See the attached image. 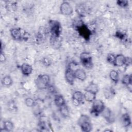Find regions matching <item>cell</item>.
<instances>
[{
    "label": "cell",
    "instance_id": "cell-1",
    "mask_svg": "<svg viewBox=\"0 0 132 132\" xmlns=\"http://www.w3.org/2000/svg\"><path fill=\"white\" fill-rule=\"evenodd\" d=\"M10 34L12 38L15 41H27L30 37L29 34L25 29L15 27L10 30Z\"/></svg>",
    "mask_w": 132,
    "mask_h": 132
},
{
    "label": "cell",
    "instance_id": "cell-2",
    "mask_svg": "<svg viewBox=\"0 0 132 132\" xmlns=\"http://www.w3.org/2000/svg\"><path fill=\"white\" fill-rule=\"evenodd\" d=\"M77 124L82 131L89 132L92 129V122L88 115L81 114L78 119Z\"/></svg>",
    "mask_w": 132,
    "mask_h": 132
},
{
    "label": "cell",
    "instance_id": "cell-3",
    "mask_svg": "<svg viewBox=\"0 0 132 132\" xmlns=\"http://www.w3.org/2000/svg\"><path fill=\"white\" fill-rule=\"evenodd\" d=\"M50 27V37L55 38L61 37L62 32V26L60 23L57 20H51L48 22Z\"/></svg>",
    "mask_w": 132,
    "mask_h": 132
},
{
    "label": "cell",
    "instance_id": "cell-4",
    "mask_svg": "<svg viewBox=\"0 0 132 132\" xmlns=\"http://www.w3.org/2000/svg\"><path fill=\"white\" fill-rule=\"evenodd\" d=\"M50 82V77L48 75L44 74L39 75L35 80L37 88L40 90H44L48 87Z\"/></svg>",
    "mask_w": 132,
    "mask_h": 132
},
{
    "label": "cell",
    "instance_id": "cell-5",
    "mask_svg": "<svg viewBox=\"0 0 132 132\" xmlns=\"http://www.w3.org/2000/svg\"><path fill=\"white\" fill-rule=\"evenodd\" d=\"M80 61L82 65L87 69H91L93 67V59L91 54L88 52H82L80 54Z\"/></svg>",
    "mask_w": 132,
    "mask_h": 132
},
{
    "label": "cell",
    "instance_id": "cell-6",
    "mask_svg": "<svg viewBox=\"0 0 132 132\" xmlns=\"http://www.w3.org/2000/svg\"><path fill=\"white\" fill-rule=\"evenodd\" d=\"M78 32L79 35L86 41H88L90 39L92 35V30L84 23L78 26L75 29Z\"/></svg>",
    "mask_w": 132,
    "mask_h": 132
},
{
    "label": "cell",
    "instance_id": "cell-7",
    "mask_svg": "<svg viewBox=\"0 0 132 132\" xmlns=\"http://www.w3.org/2000/svg\"><path fill=\"white\" fill-rule=\"evenodd\" d=\"M105 107L104 103L102 100L95 99L92 102L90 113L94 116L97 117L101 114Z\"/></svg>",
    "mask_w": 132,
    "mask_h": 132
},
{
    "label": "cell",
    "instance_id": "cell-8",
    "mask_svg": "<svg viewBox=\"0 0 132 132\" xmlns=\"http://www.w3.org/2000/svg\"><path fill=\"white\" fill-rule=\"evenodd\" d=\"M60 12L63 15L69 16L73 13V8L70 3L67 1H63L60 4Z\"/></svg>",
    "mask_w": 132,
    "mask_h": 132
},
{
    "label": "cell",
    "instance_id": "cell-9",
    "mask_svg": "<svg viewBox=\"0 0 132 132\" xmlns=\"http://www.w3.org/2000/svg\"><path fill=\"white\" fill-rule=\"evenodd\" d=\"M103 117L108 123L112 124L115 121L114 114L112 111L108 107H105L102 112L101 113Z\"/></svg>",
    "mask_w": 132,
    "mask_h": 132
},
{
    "label": "cell",
    "instance_id": "cell-10",
    "mask_svg": "<svg viewBox=\"0 0 132 132\" xmlns=\"http://www.w3.org/2000/svg\"><path fill=\"white\" fill-rule=\"evenodd\" d=\"M64 78L67 82L70 85H73L74 84L76 78L74 74V71L71 67H67L64 73Z\"/></svg>",
    "mask_w": 132,
    "mask_h": 132
},
{
    "label": "cell",
    "instance_id": "cell-11",
    "mask_svg": "<svg viewBox=\"0 0 132 132\" xmlns=\"http://www.w3.org/2000/svg\"><path fill=\"white\" fill-rule=\"evenodd\" d=\"M48 31L47 29L44 26H40L38 30L37 34V41H44L46 40Z\"/></svg>",
    "mask_w": 132,
    "mask_h": 132
},
{
    "label": "cell",
    "instance_id": "cell-12",
    "mask_svg": "<svg viewBox=\"0 0 132 132\" xmlns=\"http://www.w3.org/2000/svg\"><path fill=\"white\" fill-rule=\"evenodd\" d=\"M72 98L73 103L75 104H76L77 105L84 103L85 101L84 94L80 91H75L72 94Z\"/></svg>",
    "mask_w": 132,
    "mask_h": 132
},
{
    "label": "cell",
    "instance_id": "cell-13",
    "mask_svg": "<svg viewBox=\"0 0 132 132\" xmlns=\"http://www.w3.org/2000/svg\"><path fill=\"white\" fill-rule=\"evenodd\" d=\"M18 8V2L15 1H5V9L10 13L14 12Z\"/></svg>",
    "mask_w": 132,
    "mask_h": 132
},
{
    "label": "cell",
    "instance_id": "cell-14",
    "mask_svg": "<svg viewBox=\"0 0 132 132\" xmlns=\"http://www.w3.org/2000/svg\"><path fill=\"white\" fill-rule=\"evenodd\" d=\"M127 57L123 54H118L116 56L115 60L113 63V65L116 67H122L126 65Z\"/></svg>",
    "mask_w": 132,
    "mask_h": 132
},
{
    "label": "cell",
    "instance_id": "cell-15",
    "mask_svg": "<svg viewBox=\"0 0 132 132\" xmlns=\"http://www.w3.org/2000/svg\"><path fill=\"white\" fill-rule=\"evenodd\" d=\"M104 97L107 100L113 98L116 95V92L114 89L111 86H107L104 88L103 91Z\"/></svg>",
    "mask_w": 132,
    "mask_h": 132
},
{
    "label": "cell",
    "instance_id": "cell-16",
    "mask_svg": "<svg viewBox=\"0 0 132 132\" xmlns=\"http://www.w3.org/2000/svg\"><path fill=\"white\" fill-rule=\"evenodd\" d=\"M122 83L126 86L127 89L131 92L132 90V77L131 75L125 74L123 76L121 80Z\"/></svg>",
    "mask_w": 132,
    "mask_h": 132
},
{
    "label": "cell",
    "instance_id": "cell-17",
    "mask_svg": "<svg viewBox=\"0 0 132 132\" xmlns=\"http://www.w3.org/2000/svg\"><path fill=\"white\" fill-rule=\"evenodd\" d=\"M75 11L79 18H82L87 13V7L83 3L77 4L75 7Z\"/></svg>",
    "mask_w": 132,
    "mask_h": 132
},
{
    "label": "cell",
    "instance_id": "cell-18",
    "mask_svg": "<svg viewBox=\"0 0 132 132\" xmlns=\"http://www.w3.org/2000/svg\"><path fill=\"white\" fill-rule=\"evenodd\" d=\"M33 71L32 66L27 63H24L21 65V71L22 74L24 76H29L30 75Z\"/></svg>",
    "mask_w": 132,
    "mask_h": 132
},
{
    "label": "cell",
    "instance_id": "cell-19",
    "mask_svg": "<svg viewBox=\"0 0 132 132\" xmlns=\"http://www.w3.org/2000/svg\"><path fill=\"white\" fill-rule=\"evenodd\" d=\"M74 74H75V78L80 81H83L85 80L87 78V74L86 72L84 70L81 68H78L76 69L74 71Z\"/></svg>",
    "mask_w": 132,
    "mask_h": 132
},
{
    "label": "cell",
    "instance_id": "cell-20",
    "mask_svg": "<svg viewBox=\"0 0 132 132\" xmlns=\"http://www.w3.org/2000/svg\"><path fill=\"white\" fill-rule=\"evenodd\" d=\"M121 121L122 125L125 127H129L131 124V118L128 113H125L122 114L121 118Z\"/></svg>",
    "mask_w": 132,
    "mask_h": 132
},
{
    "label": "cell",
    "instance_id": "cell-21",
    "mask_svg": "<svg viewBox=\"0 0 132 132\" xmlns=\"http://www.w3.org/2000/svg\"><path fill=\"white\" fill-rule=\"evenodd\" d=\"M50 42L52 47L55 50L59 49L61 46V40L60 37L55 38L50 37Z\"/></svg>",
    "mask_w": 132,
    "mask_h": 132
},
{
    "label": "cell",
    "instance_id": "cell-22",
    "mask_svg": "<svg viewBox=\"0 0 132 132\" xmlns=\"http://www.w3.org/2000/svg\"><path fill=\"white\" fill-rule=\"evenodd\" d=\"M84 94L85 101L89 103H92L96 99L97 94L96 93L90 91H85V92Z\"/></svg>",
    "mask_w": 132,
    "mask_h": 132
},
{
    "label": "cell",
    "instance_id": "cell-23",
    "mask_svg": "<svg viewBox=\"0 0 132 132\" xmlns=\"http://www.w3.org/2000/svg\"><path fill=\"white\" fill-rule=\"evenodd\" d=\"M54 101L56 106L58 108L66 104L64 98L61 94L55 95L54 96Z\"/></svg>",
    "mask_w": 132,
    "mask_h": 132
},
{
    "label": "cell",
    "instance_id": "cell-24",
    "mask_svg": "<svg viewBox=\"0 0 132 132\" xmlns=\"http://www.w3.org/2000/svg\"><path fill=\"white\" fill-rule=\"evenodd\" d=\"M14 128V124L13 122L9 120H6L4 122L3 130L1 129V131H11Z\"/></svg>",
    "mask_w": 132,
    "mask_h": 132
},
{
    "label": "cell",
    "instance_id": "cell-25",
    "mask_svg": "<svg viewBox=\"0 0 132 132\" xmlns=\"http://www.w3.org/2000/svg\"><path fill=\"white\" fill-rule=\"evenodd\" d=\"M59 110L60 113L62 117H63L64 118H67L69 117L70 115V111L68 106L66 104L59 107Z\"/></svg>",
    "mask_w": 132,
    "mask_h": 132
},
{
    "label": "cell",
    "instance_id": "cell-26",
    "mask_svg": "<svg viewBox=\"0 0 132 132\" xmlns=\"http://www.w3.org/2000/svg\"><path fill=\"white\" fill-rule=\"evenodd\" d=\"M2 84L3 86L9 87L11 86L13 84V80L11 77L9 75H6L2 79Z\"/></svg>",
    "mask_w": 132,
    "mask_h": 132
},
{
    "label": "cell",
    "instance_id": "cell-27",
    "mask_svg": "<svg viewBox=\"0 0 132 132\" xmlns=\"http://www.w3.org/2000/svg\"><path fill=\"white\" fill-rule=\"evenodd\" d=\"M109 78L114 84H117L119 80V74L117 71L112 70L109 72Z\"/></svg>",
    "mask_w": 132,
    "mask_h": 132
},
{
    "label": "cell",
    "instance_id": "cell-28",
    "mask_svg": "<svg viewBox=\"0 0 132 132\" xmlns=\"http://www.w3.org/2000/svg\"><path fill=\"white\" fill-rule=\"evenodd\" d=\"M85 90L90 91L97 94L99 91V87L96 84L93 82H90V83L86 87Z\"/></svg>",
    "mask_w": 132,
    "mask_h": 132
},
{
    "label": "cell",
    "instance_id": "cell-29",
    "mask_svg": "<svg viewBox=\"0 0 132 132\" xmlns=\"http://www.w3.org/2000/svg\"><path fill=\"white\" fill-rule=\"evenodd\" d=\"M38 126L41 131H48V128L49 126L48 123L45 121L41 120L38 123Z\"/></svg>",
    "mask_w": 132,
    "mask_h": 132
},
{
    "label": "cell",
    "instance_id": "cell-30",
    "mask_svg": "<svg viewBox=\"0 0 132 132\" xmlns=\"http://www.w3.org/2000/svg\"><path fill=\"white\" fill-rule=\"evenodd\" d=\"M114 36L121 41H125L127 38L126 34L120 30H117L114 34Z\"/></svg>",
    "mask_w": 132,
    "mask_h": 132
},
{
    "label": "cell",
    "instance_id": "cell-31",
    "mask_svg": "<svg viewBox=\"0 0 132 132\" xmlns=\"http://www.w3.org/2000/svg\"><path fill=\"white\" fill-rule=\"evenodd\" d=\"M41 62L44 66L46 67H49L52 64V60L50 57L48 56H45L42 58Z\"/></svg>",
    "mask_w": 132,
    "mask_h": 132
},
{
    "label": "cell",
    "instance_id": "cell-32",
    "mask_svg": "<svg viewBox=\"0 0 132 132\" xmlns=\"http://www.w3.org/2000/svg\"><path fill=\"white\" fill-rule=\"evenodd\" d=\"M25 105L29 107H34L36 103L34 100L31 97H27L25 100Z\"/></svg>",
    "mask_w": 132,
    "mask_h": 132
},
{
    "label": "cell",
    "instance_id": "cell-33",
    "mask_svg": "<svg viewBox=\"0 0 132 132\" xmlns=\"http://www.w3.org/2000/svg\"><path fill=\"white\" fill-rule=\"evenodd\" d=\"M116 55L113 53H109L107 54L106 56V61L108 63L113 64L115 58H116Z\"/></svg>",
    "mask_w": 132,
    "mask_h": 132
},
{
    "label": "cell",
    "instance_id": "cell-34",
    "mask_svg": "<svg viewBox=\"0 0 132 132\" xmlns=\"http://www.w3.org/2000/svg\"><path fill=\"white\" fill-rule=\"evenodd\" d=\"M116 3L118 6L121 8H126L128 6L129 2L126 0H118Z\"/></svg>",
    "mask_w": 132,
    "mask_h": 132
},
{
    "label": "cell",
    "instance_id": "cell-35",
    "mask_svg": "<svg viewBox=\"0 0 132 132\" xmlns=\"http://www.w3.org/2000/svg\"><path fill=\"white\" fill-rule=\"evenodd\" d=\"M8 107L10 111H14L16 109V107L15 104L13 102H10L8 105Z\"/></svg>",
    "mask_w": 132,
    "mask_h": 132
},
{
    "label": "cell",
    "instance_id": "cell-36",
    "mask_svg": "<svg viewBox=\"0 0 132 132\" xmlns=\"http://www.w3.org/2000/svg\"><path fill=\"white\" fill-rule=\"evenodd\" d=\"M0 60L2 62H4L6 60V57L5 54L3 52H1V56H0Z\"/></svg>",
    "mask_w": 132,
    "mask_h": 132
},
{
    "label": "cell",
    "instance_id": "cell-37",
    "mask_svg": "<svg viewBox=\"0 0 132 132\" xmlns=\"http://www.w3.org/2000/svg\"><path fill=\"white\" fill-rule=\"evenodd\" d=\"M112 131V130L111 129H105L104 130V131Z\"/></svg>",
    "mask_w": 132,
    "mask_h": 132
}]
</instances>
